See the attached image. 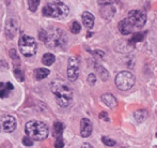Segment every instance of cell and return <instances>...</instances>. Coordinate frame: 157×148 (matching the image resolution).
Returning <instances> with one entry per match:
<instances>
[{"label": "cell", "mask_w": 157, "mask_h": 148, "mask_svg": "<svg viewBox=\"0 0 157 148\" xmlns=\"http://www.w3.org/2000/svg\"><path fill=\"white\" fill-rule=\"evenodd\" d=\"M39 38L49 48H56V50L65 48L68 42L65 32L60 28L56 27L48 28V29H41L39 31Z\"/></svg>", "instance_id": "1"}, {"label": "cell", "mask_w": 157, "mask_h": 148, "mask_svg": "<svg viewBox=\"0 0 157 148\" xmlns=\"http://www.w3.org/2000/svg\"><path fill=\"white\" fill-rule=\"evenodd\" d=\"M147 23V15L139 10H132L128 13V16L119 23V31L124 36L132 34L136 30L141 29Z\"/></svg>", "instance_id": "2"}, {"label": "cell", "mask_w": 157, "mask_h": 148, "mask_svg": "<svg viewBox=\"0 0 157 148\" xmlns=\"http://www.w3.org/2000/svg\"><path fill=\"white\" fill-rule=\"evenodd\" d=\"M50 90L54 94L59 106L67 107L72 103L73 90L71 89V87L64 81L56 79V81L52 82Z\"/></svg>", "instance_id": "3"}, {"label": "cell", "mask_w": 157, "mask_h": 148, "mask_svg": "<svg viewBox=\"0 0 157 148\" xmlns=\"http://www.w3.org/2000/svg\"><path fill=\"white\" fill-rule=\"evenodd\" d=\"M68 6L60 0H48L46 6L43 8L42 13L46 17L52 18H64L68 15Z\"/></svg>", "instance_id": "4"}, {"label": "cell", "mask_w": 157, "mask_h": 148, "mask_svg": "<svg viewBox=\"0 0 157 148\" xmlns=\"http://www.w3.org/2000/svg\"><path fill=\"white\" fill-rule=\"evenodd\" d=\"M25 132L34 141H43L48 136L49 129L46 123L39 120L28 121L25 126Z\"/></svg>", "instance_id": "5"}, {"label": "cell", "mask_w": 157, "mask_h": 148, "mask_svg": "<svg viewBox=\"0 0 157 148\" xmlns=\"http://www.w3.org/2000/svg\"><path fill=\"white\" fill-rule=\"evenodd\" d=\"M18 47L21 53L25 57H32L36 53L37 44L32 37L21 36L18 42Z\"/></svg>", "instance_id": "6"}, {"label": "cell", "mask_w": 157, "mask_h": 148, "mask_svg": "<svg viewBox=\"0 0 157 148\" xmlns=\"http://www.w3.org/2000/svg\"><path fill=\"white\" fill-rule=\"evenodd\" d=\"M135 84V76L128 71H122L116 76V85L122 91L129 90Z\"/></svg>", "instance_id": "7"}, {"label": "cell", "mask_w": 157, "mask_h": 148, "mask_svg": "<svg viewBox=\"0 0 157 148\" xmlns=\"http://www.w3.org/2000/svg\"><path fill=\"white\" fill-rule=\"evenodd\" d=\"M16 119L12 115L4 114L0 117V127L6 133H11V132L14 131L16 129Z\"/></svg>", "instance_id": "8"}, {"label": "cell", "mask_w": 157, "mask_h": 148, "mask_svg": "<svg viewBox=\"0 0 157 148\" xmlns=\"http://www.w3.org/2000/svg\"><path fill=\"white\" fill-rule=\"evenodd\" d=\"M79 76V59L77 57H71L68 59L67 77L71 82H75Z\"/></svg>", "instance_id": "9"}, {"label": "cell", "mask_w": 157, "mask_h": 148, "mask_svg": "<svg viewBox=\"0 0 157 148\" xmlns=\"http://www.w3.org/2000/svg\"><path fill=\"white\" fill-rule=\"evenodd\" d=\"M93 130V126L92 122L90 121V119L88 118H82L80 121V135L82 138H89L92 133Z\"/></svg>", "instance_id": "10"}, {"label": "cell", "mask_w": 157, "mask_h": 148, "mask_svg": "<svg viewBox=\"0 0 157 148\" xmlns=\"http://www.w3.org/2000/svg\"><path fill=\"white\" fill-rule=\"evenodd\" d=\"M14 90V86L10 82H1L0 83V98L6 99L12 94Z\"/></svg>", "instance_id": "11"}, {"label": "cell", "mask_w": 157, "mask_h": 148, "mask_svg": "<svg viewBox=\"0 0 157 148\" xmlns=\"http://www.w3.org/2000/svg\"><path fill=\"white\" fill-rule=\"evenodd\" d=\"M17 30H18L17 23L15 21H13V19H11V21L8 22V24H6V37L8 38V39L12 40L13 38L16 36Z\"/></svg>", "instance_id": "12"}, {"label": "cell", "mask_w": 157, "mask_h": 148, "mask_svg": "<svg viewBox=\"0 0 157 148\" xmlns=\"http://www.w3.org/2000/svg\"><path fill=\"white\" fill-rule=\"evenodd\" d=\"M81 19H82V23L88 29H91L94 26V16L93 14H91L90 12H83L81 15Z\"/></svg>", "instance_id": "13"}, {"label": "cell", "mask_w": 157, "mask_h": 148, "mask_svg": "<svg viewBox=\"0 0 157 148\" xmlns=\"http://www.w3.org/2000/svg\"><path fill=\"white\" fill-rule=\"evenodd\" d=\"M101 100H103V102L105 103L108 107H110V109H114V107L117 106V104H118L117 99L114 98L111 94H104L103 96H101Z\"/></svg>", "instance_id": "14"}, {"label": "cell", "mask_w": 157, "mask_h": 148, "mask_svg": "<svg viewBox=\"0 0 157 148\" xmlns=\"http://www.w3.org/2000/svg\"><path fill=\"white\" fill-rule=\"evenodd\" d=\"M49 70L48 69H45V68H39L34 71V77L35 79L37 81H41V79H44L49 75Z\"/></svg>", "instance_id": "15"}, {"label": "cell", "mask_w": 157, "mask_h": 148, "mask_svg": "<svg viewBox=\"0 0 157 148\" xmlns=\"http://www.w3.org/2000/svg\"><path fill=\"white\" fill-rule=\"evenodd\" d=\"M147 116H149V114L145 110H138L134 113V117L137 122H143L147 118Z\"/></svg>", "instance_id": "16"}, {"label": "cell", "mask_w": 157, "mask_h": 148, "mask_svg": "<svg viewBox=\"0 0 157 148\" xmlns=\"http://www.w3.org/2000/svg\"><path fill=\"white\" fill-rule=\"evenodd\" d=\"M62 132H63V123H61L60 121H56L54 125V128H52V135L57 138L62 135Z\"/></svg>", "instance_id": "17"}, {"label": "cell", "mask_w": 157, "mask_h": 148, "mask_svg": "<svg viewBox=\"0 0 157 148\" xmlns=\"http://www.w3.org/2000/svg\"><path fill=\"white\" fill-rule=\"evenodd\" d=\"M145 34H147V32H136V34H132V36L129 39L128 43L129 44H136V43H138V42H141L143 39H144Z\"/></svg>", "instance_id": "18"}, {"label": "cell", "mask_w": 157, "mask_h": 148, "mask_svg": "<svg viewBox=\"0 0 157 148\" xmlns=\"http://www.w3.org/2000/svg\"><path fill=\"white\" fill-rule=\"evenodd\" d=\"M42 62H43V65L45 66H52V63L55 62V55L52 54V53H46V54H44V56L42 57Z\"/></svg>", "instance_id": "19"}, {"label": "cell", "mask_w": 157, "mask_h": 148, "mask_svg": "<svg viewBox=\"0 0 157 148\" xmlns=\"http://www.w3.org/2000/svg\"><path fill=\"white\" fill-rule=\"evenodd\" d=\"M95 69H96L97 73H98V75L101 76V78L103 79V81H107V79L109 78V73H108V71L104 67L95 63Z\"/></svg>", "instance_id": "20"}, {"label": "cell", "mask_w": 157, "mask_h": 148, "mask_svg": "<svg viewBox=\"0 0 157 148\" xmlns=\"http://www.w3.org/2000/svg\"><path fill=\"white\" fill-rule=\"evenodd\" d=\"M41 0H28V8L31 12H35L40 6Z\"/></svg>", "instance_id": "21"}, {"label": "cell", "mask_w": 157, "mask_h": 148, "mask_svg": "<svg viewBox=\"0 0 157 148\" xmlns=\"http://www.w3.org/2000/svg\"><path fill=\"white\" fill-rule=\"evenodd\" d=\"M81 30V26L79 25L78 22H73L72 25H71V32L74 34H79Z\"/></svg>", "instance_id": "22"}, {"label": "cell", "mask_w": 157, "mask_h": 148, "mask_svg": "<svg viewBox=\"0 0 157 148\" xmlns=\"http://www.w3.org/2000/svg\"><path fill=\"white\" fill-rule=\"evenodd\" d=\"M101 141H103L104 144H105L106 146H108V147L116 146V141L111 140V138H108V136H103V138H101Z\"/></svg>", "instance_id": "23"}, {"label": "cell", "mask_w": 157, "mask_h": 148, "mask_svg": "<svg viewBox=\"0 0 157 148\" xmlns=\"http://www.w3.org/2000/svg\"><path fill=\"white\" fill-rule=\"evenodd\" d=\"M14 74H15V77H16L17 81L24 82V79H25V77H24V73L19 68H16V69L14 70Z\"/></svg>", "instance_id": "24"}, {"label": "cell", "mask_w": 157, "mask_h": 148, "mask_svg": "<svg viewBox=\"0 0 157 148\" xmlns=\"http://www.w3.org/2000/svg\"><path fill=\"white\" fill-rule=\"evenodd\" d=\"M10 57L13 59V62L14 63H16V62H18L19 63V56H18V54H17V52L14 50V48H12V50H10Z\"/></svg>", "instance_id": "25"}, {"label": "cell", "mask_w": 157, "mask_h": 148, "mask_svg": "<svg viewBox=\"0 0 157 148\" xmlns=\"http://www.w3.org/2000/svg\"><path fill=\"white\" fill-rule=\"evenodd\" d=\"M23 144L25 145V146H28V147H30V146H32L33 145V140L30 136H25V138H23Z\"/></svg>", "instance_id": "26"}, {"label": "cell", "mask_w": 157, "mask_h": 148, "mask_svg": "<svg viewBox=\"0 0 157 148\" xmlns=\"http://www.w3.org/2000/svg\"><path fill=\"white\" fill-rule=\"evenodd\" d=\"M88 83H89L91 86L95 85V83H96V76H95V74L91 73L89 76H88Z\"/></svg>", "instance_id": "27"}, {"label": "cell", "mask_w": 157, "mask_h": 148, "mask_svg": "<svg viewBox=\"0 0 157 148\" xmlns=\"http://www.w3.org/2000/svg\"><path fill=\"white\" fill-rule=\"evenodd\" d=\"M63 146H64V142H63L62 138H61V136L57 138L56 142H55V147H56V148H59V147H63Z\"/></svg>", "instance_id": "28"}, {"label": "cell", "mask_w": 157, "mask_h": 148, "mask_svg": "<svg viewBox=\"0 0 157 148\" xmlns=\"http://www.w3.org/2000/svg\"><path fill=\"white\" fill-rule=\"evenodd\" d=\"M99 6H109V4L113 3V0H97Z\"/></svg>", "instance_id": "29"}, {"label": "cell", "mask_w": 157, "mask_h": 148, "mask_svg": "<svg viewBox=\"0 0 157 148\" xmlns=\"http://www.w3.org/2000/svg\"><path fill=\"white\" fill-rule=\"evenodd\" d=\"M99 118L105 121H109V117H108V114L106 112H101V114H99Z\"/></svg>", "instance_id": "30"}, {"label": "cell", "mask_w": 157, "mask_h": 148, "mask_svg": "<svg viewBox=\"0 0 157 148\" xmlns=\"http://www.w3.org/2000/svg\"><path fill=\"white\" fill-rule=\"evenodd\" d=\"M82 147H92L90 144H83V146Z\"/></svg>", "instance_id": "31"}, {"label": "cell", "mask_w": 157, "mask_h": 148, "mask_svg": "<svg viewBox=\"0 0 157 148\" xmlns=\"http://www.w3.org/2000/svg\"><path fill=\"white\" fill-rule=\"evenodd\" d=\"M156 136H157V132H156Z\"/></svg>", "instance_id": "32"}, {"label": "cell", "mask_w": 157, "mask_h": 148, "mask_svg": "<svg viewBox=\"0 0 157 148\" xmlns=\"http://www.w3.org/2000/svg\"><path fill=\"white\" fill-rule=\"evenodd\" d=\"M0 129H1V127H0Z\"/></svg>", "instance_id": "33"}]
</instances>
